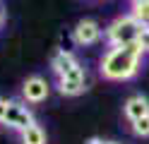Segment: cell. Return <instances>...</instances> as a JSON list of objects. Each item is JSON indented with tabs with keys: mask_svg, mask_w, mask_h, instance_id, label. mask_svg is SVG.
Returning a JSON list of instances; mask_svg holds the SVG:
<instances>
[{
	"mask_svg": "<svg viewBox=\"0 0 149 144\" xmlns=\"http://www.w3.org/2000/svg\"><path fill=\"white\" fill-rule=\"evenodd\" d=\"M130 15H132L139 24H149V0H142V3L132 5V10H130Z\"/></svg>",
	"mask_w": 149,
	"mask_h": 144,
	"instance_id": "obj_11",
	"label": "cell"
},
{
	"mask_svg": "<svg viewBox=\"0 0 149 144\" xmlns=\"http://www.w3.org/2000/svg\"><path fill=\"white\" fill-rule=\"evenodd\" d=\"M19 139H22V144H48V134L39 122H31L26 130L19 132Z\"/></svg>",
	"mask_w": 149,
	"mask_h": 144,
	"instance_id": "obj_9",
	"label": "cell"
},
{
	"mask_svg": "<svg viewBox=\"0 0 149 144\" xmlns=\"http://www.w3.org/2000/svg\"><path fill=\"white\" fill-rule=\"evenodd\" d=\"M87 144H104V139H99V137H91Z\"/></svg>",
	"mask_w": 149,
	"mask_h": 144,
	"instance_id": "obj_15",
	"label": "cell"
},
{
	"mask_svg": "<svg viewBox=\"0 0 149 144\" xmlns=\"http://www.w3.org/2000/svg\"><path fill=\"white\" fill-rule=\"evenodd\" d=\"M5 26V10H3V5H0V29Z\"/></svg>",
	"mask_w": 149,
	"mask_h": 144,
	"instance_id": "obj_14",
	"label": "cell"
},
{
	"mask_svg": "<svg viewBox=\"0 0 149 144\" xmlns=\"http://www.w3.org/2000/svg\"><path fill=\"white\" fill-rule=\"evenodd\" d=\"M130 127H132V134H135V137L147 139V137H149V113L142 115V118H137V120H132V122H130Z\"/></svg>",
	"mask_w": 149,
	"mask_h": 144,
	"instance_id": "obj_10",
	"label": "cell"
},
{
	"mask_svg": "<svg viewBox=\"0 0 149 144\" xmlns=\"http://www.w3.org/2000/svg\"><path fill=\"white\" fill-rule=\"evenodd\" d=\"M137 46L142 48V53L149 55V24H144L139 29V36H137Z\"/></svg>",
	"mask_w": 149,
	"mask_h": 144,
	"instance_id": "obj_12",
	"label": "cell"
},
{
	"mask_svg": "<svg viewBox=\"0 0 149 144\" xmlns=\"http://www.w3.org/2000/svg\"><path fill=\"white\" fill-rule=\"evenodd\" d=\"M149 113V101L144 99L142 94H135V96H130V99L125 101V106H123V115L132 122V120H137V118H142V115H147Z\"/></svg>",
	"mask_w": 149,
	"mask_h": 144,
	"instance_id": "obj_7",
	"label": "cell"
},
{
	"mask_svg": "<svg viewBox=\"0 0 149 144\" xmlns=\"http://www.w3.org/2000/svg\"><path fill=\"white\" fill-rule=\"evenodd\" d=\"M55 86H58V94L70 96V99L84 94L87 91V70L82 67V63H77L70 72L55 77Z\"/></svg>",
	"mask_w": 149,
	"mask_h": 144,
	"instance_id": "obj_4",
	"label": "cell"
},
{
	"mask_svg": "<svg viewBox=\"0 0 149 144\" xmlns=\"http://www.w3.org/2000/svg\"><path fill=\"white\" fill-rule=\"evenodd\" d=\"M101 36L104 31L96 19H79L72 29V41L77 46H94L96 41H101Z\"/></svg>",
	"mask_w": 149,
	"mask_h": 144,
	"instance_id": "obj_6",
	"label": "cell"
},
{
	"mask_svg": "<svg viewBox=\"0 0 149 144\" xmlns=\"http://www.w3.org/2000/svg\"><path fill=\"white\" fill-rule=\"evenodd\" d=\"M51 94V84L43 79L41 74H31L26 77L22 84V99L26 103H43Z\"/></svg>",
	"mask_w": 149,
	"mask_h": 144,
	"instance_id": "obj_5",
	"label": "cell"
},
{
	"mask_svg": "<svg viewBox=\"0 0 149 144\" xmlns=\"http://www.w3.org/2000/svg\"><path fill=\"white\" fill-rule=\"evenodd\" d=\"M144 24H139L137 19L132 15H120L116 17L113 22H111L106 26V41L108 46H125V43H135L137 41V36H139V29H142Z\"/></svg>",
	"mask_w": 149,
	"mask_h": 144,
	"instance_id": "obj_2",
	"label": "cell"
},
{
	"mask_svg": "<svg viewBox=\"0 0 149 144\" xmlns=\"http://www.w3.org/2000/svg\"><path fill=\"white\" fill-rule=\"evenodd\" d=\"M77 63H79V60L74 58L72 51H58V53L51 58V72H53L55 77H60V74H65V72H70Z\"/></svg>",
	"mask_w": 149,
	"mask_h": 144,
	"instance_id": "obj_8",
	"label": "cell"
},
{
	"mask_svg": "<svg viewBox=\"0 0 149 144\" xmlns=\"http://www.w3.org/2000/svg\"><path fill=\"white\" fill-rule=\"evenodd\" d=\"M31 122H36V118H34V113H31V108L26 106V101L22 99H12V101H7V111H5V120H3V125L7 130H12V132H22V130H26Z\"/></svg>",
	"mask_w": 149,
	"mask_h": 144,
	"instance_id": "obj_3",
	"label": "cell"
},
{
	"mask_svg": "<svg viewBox=\"0 0 149 144\" xmlns=\"http://www.w3.org/2000/svg\"><path fill=\"white\" fill-rule=\"evenodd\" d=\"M142 48L135 43H125V46H111L101 58L99 72L104 79L108 82H127L137 77L139 67H142Z\"/></svg>",
	"mask_w": 149,
	"mask_h": 144,
	"instance_id": "obj_1",
	"label": "cell"
},
{
	"mask_svg": "<svg viewBox=\"0 0 149 144\" xmlns=\"http://www.w3.org/2000/svg\"><path fill=\"white\" fill-rule=\"evenodd\" d=\"M5 111H7V99L0 96V125H3V120H5Z\"/></svg>",
	"mask_w": 149,
	"mask_h": 144,
	"instance_id": "obj_13",
	"label": "cell"
},
{
	"mask_svg": "<svg viewBox=\"0 0 149 144\" xmlns=\"http://www.w3.org/2000/svg\"><path fill=\"white\" fill-rule=\"evenodd\" d=\"M130 3H132V5H137V3H142V0H130Z\"/></svg>",
	"mask_w": 149,
	"mask_h": 144,
	"instance_id": "obj_16",
	"label": "cell"
},
{
	"mask_svg": "<svg viewBox=\"0 0 149 144\" xmlns=\"http://www.w3.org/2000/svg\"><path fill=\"white\" fill-rule=\"evenodd\" d=\"M104 144H120V142H104Z\"/></svg>",
	"mask_w": 149,
	"mask_h": 144,
	"instance_id": "obj_17",
	"label": "cell"
}]
</instances>
